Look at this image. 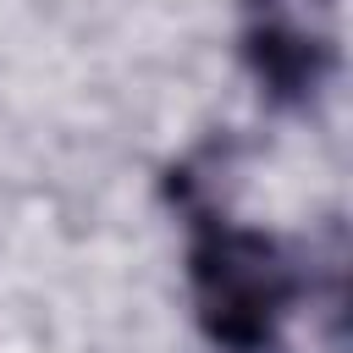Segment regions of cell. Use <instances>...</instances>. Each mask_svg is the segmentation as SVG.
Instances as JSON below:
<instances>
[{"label":"cell","mask_w":353,"mask_h":353,"mask_svg":"<svg viewBox=\"0 0 353 353\" xmlns=\"http://www.w3.org/2000/svg\"><path fill=\"white\" fill-rule=\"evenodd\" d=\"M193 215V243H188V281H193V314L204 336L221 353H265L276 347V331L287 309L303 292L298 259L254 226H237L210 210L204 193L182 199Z\"/></svg>","instance_id":"obj_1"},{"label":"cell","mask_w":353,"mask_h":353,"mask_svg":"<svg viewBox=\"0 0 353 353\" xmlns=\"http://www.w3.org/2000/svg\"><path fill=\"white\" fill-rule=\"evenodd\" d=\"M237 44H243V61H248L259 94L276 105L314 99L336 61V44L309 0H248Z\"/></svg>","instance_id":"obj_2"}]
</instances>
